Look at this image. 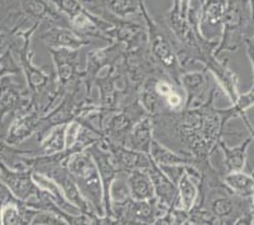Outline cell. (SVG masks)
Masks as SVG:
<instances>
[{"mask_svg": "<svg viewBox=\"0 0 254 225\" xmlns=\"http://www.w3.org/2000/svg\"><path fill=\"white\" fill-rule=\"evenodd\" d=\"M218 86L210 87L206 100L196 106L173 111L166 108L153 119V132H161L163 141H175L177 152L198 159H210L225 136L240 137L239 132L226 129L234 119L230 108L218 109L215 99Z\"/></svg>", "mask_w": 254, "mask_h": 225, "instance_id": "obj_1", "label": "cell"}, {"mask_svg": "<svg viewBox=\"0 0 254 225\" xmlns=\"http://www.w3.org/2000/svg\"><path fill=\"white\" fill-rule=\"evenodd\" d=\"M138 3H139L140 17H142L145 24V29H147L148 51L151 53L152 59L156 61V64L159 67H162L168 77L176 83L177 86H180L179 78L180 75L185 71V69L181 66L179 57L173 50L170 34L167 33V31L161 23L151 17L148 6H147L144 0H138Z\"/></svg>", "mask_w": 254, "mask_h": 225, "instance_id": "obj_2", "label": "cell"}, {"mask_svg": "<svg viewBox=\"0 0 254 225\" xmlns=\"http://www.w3.org/2000/svg\"><path fill=\"white\" fill-rule=\"evenodd\" d=\"M68 168L82 198L90 204L99 217L105 215L103 201V184L98 166L86 150L72 153L66 159Z\"/></svg>", "mask_w": 254, "mask_h": 225, "instance_id": "obj_3", "label": "cell"}, {"mask_svg": "<svg viewBox=\"0 0 254 225\" xmlns=\"http://www.w3.org/2000/svg\"><path fill=\"white\" fill-rule=\"evenodd\" d=\"M20 75H8L0 80V131L8 117L11 119L31 105V92L27 83L19 82Z\"/></svg>", "mask_w": 254, "mask_h": 225, "instance_id": "obj_4", "label": "cell"}, {"mask_svg": "<svg viewBox=\"0 0 254 225\" xmlns=\"http://www.w3.org/2000/svg\"><path fill=\"white\" fill-rule=\"evenodd\" d=\"M145 111L138 103V99L130 104L122 106L119 110L114 111L105 118L103 123L104 137L112 145L124 146L129 132L134 127L135 123L145 117Z\"/></svg>", "mask_w": 254, "mask_h": 225, "instance_id": "obj_5", "label": "cell"}, {"mask_svg": "<svg viewBox=\"0 0 254 225\" xmlns=\"http://www.w3.org/2000/svg\"><path fill=\"white\" fill-rule=\"evenodd\" d=\"M56 69L57 90L64 95L73 83L82 77V73L78 70L80 65V50L68 48H48Z\"/></svg>", "mask_w": 254, "mask_h": 225, "instance_id": "obj_6", "label": "cell"}, {"mask_svg": "<svg viewBox=\"0 0 254 225\" xmlns=\"http://www.w3.org/2000/svg\"><path fill=\"white\" fill-rule=\"evenodd\" d=\"M32 168H25V170H14L10 168L3 162H0V180L10 190V192L14 195V198L23 203L38 199L41 191L38 186L34 184L33 177H32Z\"/></svg>", "mask_w": 254, "mask_h": 225, "instance_id": "obj_7", "label": "cell"}, {"mask_svg": "<svg viewBox=\"0 0 254 225\" xmlns=\"http://www.w3.org/2000/svg\"><path fill=\"white\" fill-rule=\"evenodd\" d=\"M41 110L34 105L31 100V105L22 113L15 115L9 124V128L5 133V142L10 146H20L27 139L36 134L41 124Z\"/></svg>", "mask_w": 254, "mask_h": 225, "instance_id": "obj_8", "label": "cell"}, {"mask_svg": "<svg viewBox=\"0 0 254 225\" xmlns=\"http://www.w3.org/2000/svg\"><path fill=\"white\" fill-rule=\"evenodd\" d=\"M179 85L186 94L185 108L195 106L197 101H205L209 95L211 82L207 70L202 71H184L180 75Z\"/></svg>", "mask_w": 254, "mask_h": 225, "instance_id": "obj_9", "label": "cell"}, {"mask_svg": "<svg viewBox=\"0 0 254 225\" xmlns=\"http://www.w3.org/2000/svg\"><path fill=\"white\" fill-rule=\"evenodd\" d=\"M204 69H206L207 73L215 78L216 83L229 99L230 103H235L240 94L239 87H238L239 82H238L237 74L229 67L228 59L219 60V57L212 55L204 64Z\"/></svg>", "mask_w": 254, "mask_h": 225, "instance_id": "obj_10", "label": "cell"}, {"mask_svg": "<svg viewBox=\"0 0 254 225\" xmlns=\"http://www.w3.org/2000/svg\"><path fill=\"white\" fill-rule=\"evenodd\" d=\"M100 143L110 150L119 172L129 173L133 170H147L149 167V154L130 150L126 146L112 145L105 137H103Z\"/></svg>", "mask_w": 254, "mask_h": 225, "instance_id": "obj_11", "label": "cell"}, {"mask_svg": "<svg viewBox=\"0 0 254 225\" xmlns=\"http://www.w3.org/2000/svg\"><path fill=\"white\" fill-rule=\"evenodd\" d=\"M42 31L39 39L45 42L48 48H68V50H81L82 47L91 45V39L78 36L71 28L52 27Z\"/></svg>", "mask_w": 254, "mask_h": 225, "instance_id": "obj_12", "label": "cell"}, {"mask_svg": "<svg viewBox=\"0 0 254 225\" xmlns=\"http://www.w3.org/2000/svg\"><path fill=\"white\" fill-rule=\"evenodd\" d=\"M154 187V196L168 208H173L177 199V185L163 172V170L149 156V167L147 168Z\"/></svg>", "mask_w": 254, "mask_h": 225, "instance_id": "obj_13", "label": "cell"}, {"mask_svg": "<svg viewBox=\"0 0 254 225\" xmlns=\"http://www.w3.org/2000/svg\"><path fill=\"white\" fill-rule=\"evenodd\" d=\"M153 138V119L149 115H145L144 118L138 120L134 124V127L131 128V131L129 132L124 146L130 148V150L149 154L151 143Z\"/></svg>", "mask_w": 254, "mask_h": 225, "instance_id": "obj_14", "label": "cell"}, {"mask_svg": "<svg viewBox=\"0 0 254 225\" xmlns=\"http://www.w3.org/2000/svg\"><path fill=\"white\" fill-rule=\"evenodd\" d=\"M81 3L90 11L105 9L120 18L140 17L138 0H81Z\"/></svg>", "mask_w": 254, "mask_h": 225, "instance_id": "obj_15", "label": "cell"}, {"mask_svg": "<svg viewBox=\"0 0 254 225\" xmlns=\"http://www.w3.org/2000/svg\"><path fill=\"white\" fill-rule=\"evenodd\" d=\"M32 177H33L34 184L38 186V189L47 192V194L50 195V198L55 201V204H56L59 208H61L64 213H67V214L71 215L82 214V212L77 208V206L71 204L67 199L64 198V191H62V189L59 186V184H57L56 181L52 180L51 177H48L45 173L36 172V171L32 172Z\"/></svg>", "mask_w": 254, "mask_h": 225, "instance_id": "obj_16", "label": "cell"}, {"mask_svg": "<svg viewBox=\"0 0 254 225\" xmlns=\"http://www.w3.org/2000/svg\"><path fill=\"white\" fill-rule=\"evenodd\" d=\"M253 138L249 137L246 141L235 146L229 147L224 139H220L218 143V148H220L224 156V168L225 173L234 172V171H243L247 164V156H248V148L251 146Z\"/></svg>", "mask_w": 254, "mask_h": 225, "instance_id": "obj_17", "label": "cell"}, {"mask_svg": "<svg viewBox=\"0 0 254 225\" xmlns=\"http://www.w3.org/2000/svg\"><path fill=\"white\" fill-rule=\"evenodd\" d=\"M157 76H149L142 83L138 91V103L145 111V114L149 117H156L159 113H162L166 109V104L163 99L157 94L154 83H156Z\"/></svg>", "mask_w": 254, "mask_h": 225, "instance_id": "obj_18", "label": "cell"}, {"mask_svg": "<svg viewBox=\"0 0 254 225\" xmlns=\"http://www.w3.org/2000/svg\"><path fill=\"white\" fill-rule=\"evenodd\" d=\"M149 156L153 158L158 166H170V164H193L196 158L189 154H184L177 150H171L157 138L152 139Z\"/></svg>", "mask_w": 254, "mask_h": 225, "instance_id": "obj_19", "label": "cell"}, {"mask_svg": "<svg viewBox=\"0 0 254 225\" xmlns=\"http://www.w3.org/2000/svg\"><path fill=\"white\" fill-rule=\"evenodd\" d=\"M225 6L226 0H202L200 23H198V28L202 36L209 28L221 29Z\"/></svg>", "mask_w": 254, "mask_h": 225, "instance_id": "obj_20", "label": "cell"}, {"mask_svg": "<svg viewBox=\"0 0 254 225\" xmlns=\"http://www.w3.org/2000/svg\"><path fill=\"white\" fill-rule=\"evenodd\" d=\"M198 196V185L197 182L190 177L187 173L186 166H185V172L181 178L177 182V199L173 208L181 209L185 212H190L195 206L196 200Z\"/></svg>", "mask_w": 254, "mask_h": 225, "instance_id": "obj_21", "label": "cell"}, {"mask_svg": "<svg viewBox=\"0 0 254 225\" xmlns=\"http://www.w3.org/2000/svg\"><path fill=\"white\" fill-rule=\"evenodd\" d=\"M130 198L134 200H149L154 198V187L147 170H133L128 175Z\"/></svg>", "mask_w": 254, "mask_h": 225, "instance_id": "obj_22", "label": "cell"}, {"mask_svg": "<svg viewBox=\"0 0 254 225\" xmlns=\"http://www.w3.org/2000/svg\"><path fill=\"white\" fill-rule=\"evenodd\" d=\"M223 182L225 186L240 198L252 199L254 190V175L246 171L223 173Z\"/></svg>", "mask_w": 254, "mask_h": 225, "instance_id": "obj_23", "label": "cell"}, {"mask_svg": "<svg viewBox=\"0 0 254 225\" xmlns=\"http://www.w3.org/2000/svg\"><path fill=\"white\" fill-rule=\"evenodd\" d=\"M66 128L67 124L55 125L47 133L43 136V138L39 141V150L37 154H53L64 150L66 148Z\"/></svg>", "mask_w": 254, "mask_h": 225, "instance_id": "obj_24", "label": "cell"}, {"mask_svg": "<svg viewBox=\"0 0 254 225\" xmlns=\"http://www.w3.org/2000/svg\"><path fill=\"white\" fill-rule=\"evenodd\" d=\"M254 106V90H249V91L243 92V94H239L238 99L235 100V103H233L229 106L232 109L233 114L235 118H242L246 124L247 129L251 133V137L254 141V127L251 122H249L248 117H247V111L251 108Z\"/></svg>", "mask_w": 254, "mask_h": 225, "instance_id": "obj_25", "label": "cell"}, {"mask_svg": "<svg viewBox=\"0 0 254 225\" xmlns=\"http://www.w3.org/2000/svg\"><path fill=\"white\" fill-rule=\"evenodd\" d=\"M23 201L18 200L17 198L10 199L5 204L1 205L0 209V224L1 225H15L23 224L22 222V210Z\"/></svg>", "mask_w": 254, "mask_h": 225, "instance_id": "obj_26", "label": "cell"}, {"mask_svg": "<svg viewBox=\"0 0 254 225\" xmlns=\"http://www.w3.org/2000/svg\"><path fill=\"white\" fill-rule=\"evenodd\" d=\"M127 172H118L110 185V201L113 204H124L130 198Z\"/></svg>", "mask_w": 254, "mask_h": 225, "instance_id": "obj_27", "label": "cell"}, {"mask_svg": "<svg viewBox=\"0 0 254 225\" xmlns=\"http://www.w3.org/2000/svg\"><path fill=\"white\" fill-rule=\"evenodd\" d=\"M8 75H23L18 61H15L11 50L0 55V80Z\"/></svg>", "mask_w": 254, "mask_h": 225, "instance_id": "obj_28", "label": "cell"}, {"mask_svg": "<svg viewBox=\"0 0 254 225\" xmlns=\"http://www.w3.org/2000/svg\"><path fill=\"white\" fill-rule=\"evenodd\" d=\"M31 224H67V222L59 214L53 212H47V210H37L36 214L33 215L31 220Z\"/></svg>", "mask_w": 254, "mask_h": 225, "instance_id": "obj_29", "label": "cell"}, {"mask_svg": "<svg viewBox=\"0 0 254 225\" xmlns=\"http://www.w3.org/2000/svg\"><path fill=\"white\" fill-rule=\"evenodd\" d=\"M166 104V108L170 109V110L177 111L181 110L185 108V97L182 95V89L180 86H177L176 89L173 90L172 92L167 95V96L163 99Z\"/></svg>", "mask_w": 254, "mask_h": 225, "instance_id": "obj_30", "label": "cell"}, {"mask_svg": "<svg viewBox=\"0 0 254 225\" xmlns=\"http://www.w3.org/2000/svg\"><path fill=\"white\" fill-rule=\"evenodd\" d=\"M11 33H13V29L0 18V55L10 50Z\"/></svg>", "mask_w": 254, "mask_h": 225, "instance_id": "obj_31", "label": "cell"}, {"mask_svg": "<svg viewBox=\"0 0 254 225\" xmlns=\"http://www.w3.org/2000/svg\"><path fill=\"white\" fill-rule=\"evenodd\" d=\"M82 124L78 122L77 119L71 120L70 123H67V128H66V148L64 150H68L70 147H72L73 143L76 142L77 139L78 133L81 131Z\"/></svg>", "mask_w": 254, "mask_h": 225, "instance_id": "obj_32", "label": "cell"}, {"mask_svg": "<svg viewBox=\"0 0 254 225\" xmlns=\"http://www.w3.org/2000/svg\"><path fill=\"white\" fill-rule=\"evenodd\" d=\"M244 47L247 50V55H248V59L252 64V69H253V85H252V89L254 90V41L253 38H247L244 42Z\"/></svg>", "mask_w": 254, "mask_h": 225, "instance_id": "obj_33", "label": "cell"}, {"mask_svg": "<svg viewBox=\"0 0 254 225\" xmlns=\"http://www.w3.org/2000/svg\"><path fill=\"white\" fill-rule=\"evenodd\" d=\"M179 3H180V11H181V15L187 19V14H189V9H190L192 0H179Z\"/></svg>", "mask_w": 254, "mask_h": 225, "instance_id": "obj_34", "label": "cell"}, {"mask_svg": "<svg viewBox=\"0 0 254 225\" xmlns=\"http://www.w3.org/2000/svg\"><path fill=\"white\" fill-rule=\"evenodd\" d=\"M252 38H253V41H254V34H253V36H252Z\"/></svg>", "mask_w": 254, "mask_h": 225, "instance_id": "obj_35", "label": "cell"}]
</instances>
